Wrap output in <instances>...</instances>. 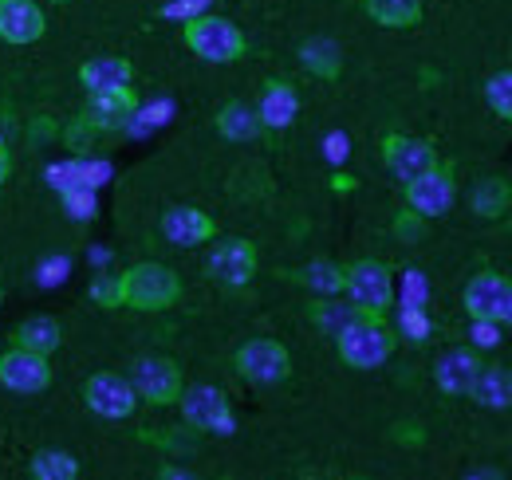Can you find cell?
I'll use <instances>...</instances> for the list:
<instances>
[{
  "label": "cell",
  "instance_id": "obj_18",
  "mask_svg": "<svg viewBox=\"0 0 512 480\" xmlns=\"http://www.w3.org/2000/svg\"><path fill=\"white\" fill-rule=\"evenodd\" d=\"M477 370H481V355L469 351V347H457V351H446V355L438 359V366H434V382H438L442 394L461 398V394H469Z\"/></svg>",
  "mask_w": 512,
  "mask_h": 480
},
{
  "label": "cell",
  "instance_id": "obj_31",
  "mask_svg": "<svg viewBox=\"0 0 512 480\" xmlns=\"http://www.w3.org/2000/svg\"><path fill=\"white\" fill-rule=\"evenodd\" d=\"M91 300L99 307H123V276H95L91 280Z\"/></svg>",
  "mask_w": 512,
  "mask_h": 480
},
{
  "label": "cell",
  "instance_id": "obj_42",
  "mask_svg": "<svg viewBox=\"0 0 512 480\" xmlns=\"http://www.w3.org/2000/svg\"><path fill=\"white\" fill-rule=\"evenodd\" d=\"M505 327H512V292H509V307H505Z\"/></svg>",
  "mask_w": 512,
  "mask_h": 480
},
{
  "label": "cell",
  "instance_id": "obj_1",
  "mask_svg": "<svg viewBox=\"0 0 512 480\" xmlns=\"http://www.w3.org/2000/svg\"><path fill=\"white\" fill-rule=\"evenodd\" d=\"M335 351L351 370H379L394 355V331L386 327V315H359L335 335Z\"/></svg>",
  "mask_w": 512,
  "mask_h": 480
},
{
  "label": "cell",
  "instance_id": "obj_34",
  "mask_svg": "<svg viewBox=\"0 0 512 480\" xmlns=\"http://www.w3.org/2000/svg\"><path fill=\"white\" fill-rule=\"evenodd\" d=\"M473 343L477 347H497L501 343V323H493V319H473Z\"/></svg>",
  "mask_w": 512,
  "mask_h": 480
},
{
  "label": "cell",
  "instance_id": "obj_39",
  "mask_svg": "<svg viewBox=\"0 0 512 480\" xmlns=\"http://www.w3.org/2000/svg\"><path fill=\"white\" fill-rule=\"evenodd\" d=\"M60 130H56V122L52 119H36L32 122V142H44V138H56Z\"/></svg>",
  "mask_w": 512,
  "mask_h": 480
},
{
  "label": "cell",
  "instance_id": "obj_3",
  "mask_svg": "<svg viewBox=\"0 0 512 480\" xmlns=\"http://www.w3.org/2000/svg\"><path fill=\"white\" fill-rule=\"evenodd\" d=\"M182 300V276L166 264H134L123 272V307L134 311H166Z\"/></svg>",
  "mask_w": 512,
  "mask_h": 480
},
{
  "label": "cell",
  "instance_id": "obj_11",
  "mask_svg": "<svg viewBox=\"0 0 512 480\" xmlns=\"http://www.w3.org/2000/svg\"><path fill=\"white\" fill-rule=\"evenodd\" d=\"M178 406H182L186 421H190L193 429H201V433H229L233 429L229 398L217 386H190V390H182Z\"/></svg>",
  "mask_w": 512,
  "mask_h": 480
},
{
  "label": "cell",
  "instance_id": "obj_41",
  "mask_svg": "<svg viewBox=\"0 0 512 480\" xmlns=\"http://www.w3.org/2000/svg\"><path fill=\"white\" fill-rule=\"evenodd\" d=\"M8 174H12V158H8V150H4V142H0V185L8 181Z\"/></svg>",
  "mask_w": 512,
  "mask_h": 480
},
{
  "label": "cell",
  "instance_id": "obj_21",
  "mask_svg": "<svg viewBox=\"0 0 512 480\" xmlns=\"http://www.w3.org/2000/svg\"><path fill=\"white\" fill-rule=\"evenodd\" d=\"M60 343H64V331L52 315H32V319L16 323V331H12V347L36 351V355H52V351H60Z\"/></svg>",
  "mask_w": 512,
  "mask_h": 480
},
{
  "label": "cell",
  "instance_id": "obj_5",
  "mask_svg": "<svg viewBox=\"0 0 512 480\" xmlns=\"http://www.w3.org/2000/svg\"><path fill=\"white\" fill-rule=\"evenodd\" d=\"M130 386L138 394V402L146 406H174L186 390L182 382V366L174 359H162V355H146L130 366Z\"/></svg>",
  "mask_w": 512,
  "mask_h": 480
},
{
  "label": "cell",
  "instance_id": "obj_14",
  "mask_svg": "<svg viewBox=\"0 0 512 480\" xmlns=\"http://www.w3.org/2000/svg\"><path fill=\"white\" fill-rule=\"evenodd\" d=\"M48 32V16L36 0H0V40L4 44H36Z\"/></svg>",
  "mask_w": 512,
  "mask_h": 480
},
{
  "label": "cell",
  "instance_id": "obj_6",
  "mask_svg": "<svg viewBox=\"0 0 512 480\" xmlns=\"http://www.w3.org/2000/svg\"><path fill=\"white\" fill-rule=\"evenodd\" d=\"M233 366H237V374H241L245 382H253V386H280V382H288V374H292V355H288V347L276 343V339H249V343L233 355Z\"/></svg>",
  "mask_w": 512,
  "mask_h": 480
},
{
  "label": "cell",
  "instance_id": "obj_26",
  "mask_svg": "<svg viewBox=\"0 0 512 480\" xmlns=\"http://www.w3.org/2000/svg\"><path fill=\"white\" fill-rule=\"evenodd\" d=\"M308 315H312V323L320 327L323 335H331V339H335V335H339V331H343L347 323H355V319H359L363 311H359L355 303L320 300V303H312V307H308Z\"/></svg>",
  "mask_w": 512,
  "mask_h": 480
},
{
  "label": "cell",
  "instance_id": "obj_7",
  "mask_svg": "<svg viewBox=\"0 0 512 480\" xmlns=\"http://www.w3.org/2000/svg\"><path fill=\"white\" fill-rule=\"evenodd\" d=\"M453 201H457V181H453V166H446V162H438L426 174L406 181V205L414 213H422L426 221L446 217Z\"/></svg>",
  "mask_w": 512,
  "mask_h": 480
},
{
  "label": "cell",
  "instance_id": "obj_19",
  "mask_svg": "<svg viewBox=\"0 0 512 480\" xmlns=\"http://www.w3.org/2000/svg\"><path fill=\"white\" fill-rule=\"evenodd\" d=\"M469 398L485 410H512V370L497 366V362H481V370L469 386Z\"/></svg>",
  "mask_w": 512,
  "mask_h": 480
},
{
  "label": "cell",
  "instance_id": "obj_12",
  "mask_svg": "<svg viewBox=\"0 0 512 480\" xmlns=\"http://www.w3.org/2000/svg\"><path fill=\"white\" fill-rule=\"evenodd\" d=\"M383 162H386V170L406 185L410 178L426 174L430 166H438V150H434V142H426V138L386 134L383 138Z\"/></svg>",
  "mask_w": 512,
  "mask_h": 480
},
{
  "label": "cell",
  "instance_id": "obj_37",
  "mask_svg": "<svg viewBox=\"0 0 512 480\" xmlns=\"http://www.w3.org/2000/svg\"><path fill=\"white\" fill-rule=\"evenodd\" d=\"M205 4L209 0H178V4H166V16H186L190 20V16H201L197 8H205Z\"/></svg>",
  "mask_w": 512,
  "mask_h": 480
},
{
  "label": "cell",
  "instance_id": "obj_20",
  "mask_svg": "<svg viewBox=\"0 0 512 480\" xmlns=\"http://www.w3.org/2000/svg\"><path fill=\"white\" fill-rule=\"evenodd\" d=\"M130 79H134V67L123 56H95V60H87L79 67V83L87 87V95L130 87Z\"/></svg>",
  "mask_w": 512,
  "mask_h": 480
},
{
  "label": "cell",
  "instance_id": "obj_2",
  "mask_svg": "<svg viewBox=\"0 0 512 480\" xmlns=\"http://www.w3.org/2000/svg\"><path fill=\"white\" fill-rule=\"evenodd\" d=\"M182 40H186V48H190L193 56L205 63H237L245 52H249L245 32H241L233 20H225V16H209V12H201V16H190V20H186Z\"/></svg>",
  "mask_w": 512,
  "mask_h": 480
},
{
  "label": "cell",
  "instance_id": "obj_27",
  "mask_svg": "<svg viewBox=\"0 0 512 480\" xmlns=\"http://www.w3.org/2000/svg\"><path fill=\"white\" fill-rule=\"evenodd\" d=\"M300 60L320 79H339V71H343V56H339V48L331 40H308L300 48Z\"/></svg>",
  "mask_w": 512,
  "mask_h": 480
},
{
  "label": "cell",
  "instance_id": "obj_22",
  "mask_svg": "<svg viewBox=\"0 0 512 480\" xmlns=\"http://www.w3.org/2000/svg\"><path fill=\"white\" fill-rule=\"evenodd\" d=\"M469 205H473L477 217L497 221L512 209V185L505 178H481L469 193Z\"/></svg>",
  "mask_w": 512,
  "mask_h": 480
},
{
  "label": "cell",
  "instance_id": "obj_44",
  "mask_svg": "<svg viewBox=\"0 0 512 480\" xmlns=\"http://www.w3.org/2000/svg\"><path fill=\"white\" fill-rule=\"evenodd\" d=\"M0 307H4V292H0Z\"/></svg>",
  "mask_w": 512,
  "mask_h": 480
},
{
  "label": "cell",
  "instance_id": "obj_16",
  "mask_svg": "<svg viewBox=\"0 0 512 480\" xmlns=\"http://www.w3.org/2000/svg\"><path fill=\"white\" fill-rule=\"evenodd\" d=\"M134 111H138V95L130 87H119V91H95V95H87L83 119L103 134V130H123Z\"/></svg>",
  "mask_w": 512,
  "mask_h": 480
},
{
  "label": "cell",
  "instance_id": "obj_24",
  "mask_svg": "<svg viewBox=\"0 0 512 480\" xmlns=\"http://www.w3.org/2000/svg\"><path fill=\"white\" fill-rule=\"evenodd\" d=\"M363 8L383 28H414L422 20V0H363Z\"/></svg>",
  "mask_w": 512,
  "mask_h": 480
},
{
  "label": "cell",
  "instance_id": "obj_23",
  "mask_svg": "<svg viewBox=\"0 0 512 480\" xmlns=\"http://www.w3.org/2000/svg\"><path fill=\"white\" fill-rule=\"evenodd\" d=\"M217 130L229 138V142H253L256 134L264 130L260 126V115H256L249 103H225L221 111H217Z\"/></svg>",
  "mask_w": 512,
  "mask_h": 480
},
{
  "label": "cell",
  "instance_id": "obj_33",
  "mask_svg": "<svg viewBox=\"0 0 512 480\" xmlns=\"http://www.w3.org/2000/svg\"><path fill=\"white\" fill-rule=\"evenodd\" d=\"M422 233H426V217H422V213H414V209L406 205V213H398V217H394V237L418 240Z\"/></svg>",
  "mask_w": 512,
  "mask_h": 480
},
{
  "label": "cell",
  "instance_id": "obj_13",
  "mask_svg": "<svg viewBox=\"0 0 512 480\" xmlns=\"http://www.w3.org/2000/svg\"><path fill=\"white\" fill-rule=\"evenodd\" d=\"M512 292V276L501 272H477L469 284H465V315L469 319H493L505 327V307H509Z\"/></svg>",
  "mask_w": 512,
  "mask_h": 480
},
{
  "label": "cell",
  "instance_id": "obj_17",
  "mask_svg": "<svg viewBox=\"0 0 512 480\" xmlns=\"http://www.w3.org/2000/svg\"><path fill=\"white\" fill-rule=\"evenodd\" d=\"M256 115H260V126H268V130H288V126L296 122V115H300V95H296V87L284 83V79H268L264 91H260Z\"/></svg>",
  "mask_w": 512,
  "mask_h": 480
},
{
  "label": "cell",
  "instance_id": "obj_4",
  "mask_svg": "<svg viewBox=\"0 0 512 480\" xmlns=\"http://www.w3.org/2000/svg\"><path fill=\"white\" fill-rule=\"evenodd\" d=\"M343 292L363 315H386L394 307V272L383 260H355V264H347Z\"/></svg>",
  "mask_w": 512,
  "mask_h": 480
},
{
  "label": "cell",
  "instance_id": "obj_9",
  "mask_svg": "<svg viewBox=\"0 0 512 480\" xmlns=\"http://www.w3.org/2000/svg\"><path fill=\"white\" fill-rule=\"evenodd\" d=\"M256 264H260V256H256L253 240L233 237V240H221V244L209 252L205 272H209V280H217V284H225V288H245L256 276Z\"/></svg>",
  "mask_w": 512,
  "mask_h": 480
},
{
  "label": "cell",
  "instance_id": "obj_8",
  "mask_svg": "<svg viewBox=\"0 0 512 480\" xmlns=\"http://www.w3.org/2000/svg\"><path fill=\"white\" fill-rule=\"evenodd\" d=\"M83 402H87L91 414H99V418H107V421H123L138 410V394H134L130 378L111 374V370H99V374L87 378Z\"/></svg>",
  "mask_w": 512,
  "mask_h": 480
},
{
  "label": "cell",
  "instance_id": "obj_15",
  "mask_svg": "<svg viewBox=\"0 0 512 480\" xmlns=\"http://www.w3.org/2000/svg\"><path fill=\"white\" fill-rule=\"evenodd\" d=\"M162 237L178 248H197V244L217 237V225L209 213H201L193 205H174L162 213Z\"/></svg>",
  "mask_w": 512,
  "mask_h": 480
},
{
  "label": "cell",
  "instance_id": "obj_10",
  "mask_svg": "<svg viewBox=\"0 0 512 480\" xmlns=\"http://www.w3.org/2000/svg\"><path fill=\"white\" fill-rule=\"evenodd\" d=\"M0 386L12 394H40L52 386V362H48V355L8 347L0 355Z\"/></svg>",
  "mask_w": 512,
  "mask_h": 480
},
{
  "label": "cell",
  "instance_id": "obj_29",
  "mask_svg": "<svg viewBox=\"0 0 512 480\" xmlns=\"http://www.w3.org/2000/svg\"><path fill=\"white\" fill-rule=\"evenodd\" d=\"M485 103L493 107V115L512 122V71H497L485 83Z\"/></svg>",
  "mask_w": 512,
  "mask_h": 480
},
{
  "label": "cell",
  "instance_id": "obj_35",
  "mask_svg": "<svg viewBox=\"0 0 512 480\" xmlns=\"http://www.w3.org/2000/svg\"><path fill=\"white\" fill-rule=\"evenodd\" d=\"M402 303H426V280H422V272H406Z\"/></svg>",
  "mask_w": 512,
  "mask_h": 480
},
{
  "label": "cell",
  "instance_id": "obj_25",
  "mask_svg": "<svg viewBox=\"0 0 512 480\" xmlns=\"http://www.w3.org/2000/svg\"><path fill=\"white\" fill-rule=\"evenodd\" d=\"M296 280H300L304 288L320 292V296H339L343 284H347V268H339V264H331V260H312Z\"/></svg>",
  "mask_w": 512,
  "mask_h": 480
},
{
  "label": "cell",
  "instance_id": "obj_30",
  "mask_svg": "<svg viewBox=\"0 0 512 480\" xmlns=\"http://www.w3.org/2000/svg\"><path fill=\"white\" fill-rule=\"evenodd\" d=\"M398 331L410 339V343H426L430 339V315H426V307L422 303H402V311H398Z\"/></svg>",
  "mask_w": 512,
  "mask_h": 480
},
{
  "label": "cell",
  "instance_id": "obj_36",
  "mask_svg": "<svg viewBox=\"0 0 512 480\" xmlns=\"http://www.w3.org/2000/svg\"><path fill=\"white\" fill-rule=\"evenodd\" d=\"M323 150H327V158L331 162H347V154H351V142H347V134H327V142H323Z\"/></svg>",
  "mask_w": 512,
  "mask_h": 480
},
{
  "label": "cell",
  "instance_id": "obj_40",
  "mask_svg": "<svg viewBox=\"0 0 512 480\" xmlns=\"http://www.w3.org/2000/svg\"><path fill=\"white\" fill-rule=\"evenodd\" d=\"M331 189H339V193H351V189H355V178H347V174H335V178H331Z\"/></svg>",
  "mask_w": 512,
  "mask_h": 480
},
{
  "label": "cell",
  "instance_id": "obj_43",
  "mask_svg": "<svg viewBox=\"0 0 512 480\" xmlns=\"http://www.w3.org/2000/svg\"><path fill=\"white\" fill-rule=\"evenodd\" d=\"M52 4H67V0H52Z\"/></svg>",
  "mask_w": 512,
  "mask_h": 480
},
{
  "label": "cell",
  "instance_id": "obj_38",
  "mask_svg": "<svg viewBox=\"0 0 512 480\" xmlns=\"http://www.w3.org/2000/svg\"><path fill=\"white\" fill-rule=\"evenodd\" d=\"M394 441H402V445H422L426 437H422L418 425H394Z\"/></svg>",
  "mask_w": 512,
  "mask_h": 480
},
{
  "label": "cell",
  "instance_id": "obj_28",
  "mask_svg": "<svg viewBox=\"0 0 512 480\" xmlns=\"http://www.w3.org/2000/svg\"><path fill=\"white\" fill-rule=\"evenodd\" d=\"M32 477L36 480H75L79 477V457L64 449H44L32 457Z\"/></svg>",
  "mask_w": 512,
  "mask_h": 480
},
{
  "label": "cell",
  "instance_id": "obj_32",
  "mask_svg": "<svg viewBox=\"0 0 512 480\" xmlns=\"http://www.w3.org/2000/svg\"><path fill=\"white\" fill-rule=\"evenodd\" d=\"M95 134H99V130H95V126H91V122L83 119V115H79V119L71 122V126H67L64 130V142H67V150H75V154H83V150H91V138H95Z\"/></svg>",
  "mask_w": 512,
  "mask_h": 480
}]
</instances>
